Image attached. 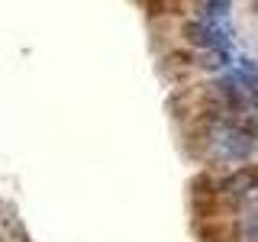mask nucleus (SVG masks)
<instances>
[{
  "label": "nucleus",
  "instance_id": "1",
  "mask_svg": "<svg viewBox=\"0 0 258 242\" xmlns=\"http://www.w3.org/2000/svg\"><path fill=\"white\" fill-rule=\"evenodd\" d=\"M216 149H220L223 158L242 161L258 149V139H255V133H245V129H239V126H223L220 133H216Z\"/></svg>",
  "mask_w": 258,
  "mask_h": 242
},
{
  "label": "nucleus",
  "instance_id": "2",
  "mask_svg": "<svg viewBox=\"0 0 258 242\" xmlns=\"http://www.w3.org/2000/svg\"><path fill=\"white\" fill-rule=\"evenodd\" d=\"M229 4L232 0H207V20H220V16H226L229 13Z\"/></svg>",
  "mask_w": 258,
  "mask_h": 242
}]
</instances>
